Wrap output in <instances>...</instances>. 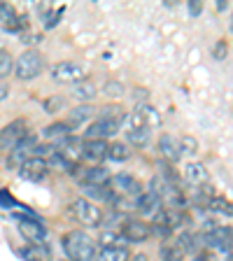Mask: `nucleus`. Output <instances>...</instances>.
Instances as JSON below:
<instances>
[{"instance_id":"aec40b11","label":"nucleus","mask_w":233,"mask_h":261,"mask_svg":"<svg viewBox=\"0 0 233 261\" xmlns=\"http://www.w3.org/2000/svg\"><path fill=\"white\" fill-rule=\"evenodd\" d=\"M131 254L126 247H100L93 261H128Z\"/></svg>"},{"instance_id":"58836bf2","label":"nucleus","mask_w":233,"mask_h":261,"mask_svg":"<svg viewBox=\"0 0 233 261\" xmlns=\"http://www.w3.org/2000/svg\"><path fill=\"white\" fill-rule=\"evenodd\" d=\"M226 0H217V10H226Z\"/></svg>"},{"instance_id":"7ed1b4c3","label":"nucleus","mask_w":233,"mask_h":261,"mask_svg":"<svg viewBox=\"0 0 233 261\" xmlns=\"http://www.w3.org/2000/svg\"><path fill=\"white\" fill-rule=\"evenodd\" d=\"M72 212H75V217L80 219L84 226H100L103 224V210L96 205L93 201H89V198H84V196H80V198H75L72 201Z\"/></svg>"},{"instance_id":"ddd939ff","label":"nucleus","mask_w":233,"mask_h":261,"mask_svg":"<svg viewBox=\"0 0 233 261\" xmlns=\"http://www.w3.org/2000/svg\"><path fill=\"white\" fill-rule=\"evenodd\" d=\"M80 179L87 187H103V185H108L110 182V170L103 168V166H91V168L82 170Z\"/></svg>"},{"instance_id":"4be33fe9","label":"nucleus","mask_w":233,"mask_h":261,"mask_svg":"<svg viewBox=\"0 0 233 261\" xmlns=\"http://www.w3.org/2000/svg\"><path fill=\"white\" fill-rule=\"evenodd\" d=\"M98 119H108V121H117V124H121V121L126 119L124 114V108L121 105H103L100 108V114H98Z\"/></svg>"},{"instance_id":"dca6fc26","label":"nucleus","mask_w":233,"mask_h":261,"mask_svg":"<svg viewBox=\"0 0 233 261\" xmlns=\"http://www.w3.org/2000/svg\"><path fill=\"white\" fill-rule=\"evenodd\" d=\"M159 152L163 154V159H168V161H177L182 154H179V147H177V138L168 136V133H163L159 138Z\"/></svg>"},{"instance_id":"423d86ee","label":"nucleus","mask_w":233,"mask_h":261,"mask_svg":"<svg viewBox=\"0 0 233 261\" xmlns=\"http://www.w3.org/2000/svg\"><path fill=\"white\" fill-rule=\"evenodd\" d=\"M16 219H19V231H21L33 245H42L44 243V238H47V228L42 226V222H40L35 215H16Z\"/></svg>"},{"instance_id":"f704fd0d","label":"nucleus","mask_w":233,"mask_h":261,"mask_svg":"<svg viewBox=\"0 0 233 261\" xmlns=\"http://www.w3.org/2000/svg\"><path fill=\"white\" fill-rule=\"evenodd\" d=\"M226 51H228L226 40H217V44H215V49H212V56H215L217 61H222L224 56H226Z\"/></svg>"},{"instance_id":"5701e85b","label":"nucleus","mask_w":233,"mask_h":261,"mask_svg":"<svg viewBox=\"0 0 233 261\" xmlns=\"http://www.w3.org/2000/svg\"><path fill=\"white\" fill-rule=\"evenodd\" d=\"M177 245L185 254H196V252H198V240H196V236L191 233V231H182L177 238Z\"/></svg>"},{"instance_id":"412c9836","label":"nucleus","mask_w":233,"mask_h":261,"mask_svg":"<svg viewBox=\"0 0 233 261\" xmlns=\"http://www.w3.org/2000/svg\"><path fill=\"white\" fill-rule=\"evenodd\" d=\"M159 254H161V261H185V256H187L185 252L179 250L177 243H163Z\"/></svg>"},{"instance_id":"9b49d317","label":"nucleus","mask_w":233,"mask_h":261,"mask_svg":"<svg viewBox=\"0 0 233 261\" xmlns=\"http://www.w3.org/2000/svg\"><path fill=\"white\" fill-rule=\"evenodd\" d=\"M82 159L93 161V163L108 159V142L105 140H84L82 142Z\"/></svg>"},{"instance_id":"0eeeda50","label":"nucleus","mask_w":233,"mask_h":261,"mask_svg":"<svg viewBox=\"0 0 233 261\" xmlns=\"http://www.w3.org/2000/svg\"><path fill=\"white\" fill-rule=\"evenodd\" d=\"M40 142H38V136H33V133H28L26 138H23L19 145L14 147L10 152V159H7V166L10 168H14V170H19L21 168V163L26 161V159H31V152H35V147H38Z\"/></svg>"},{"instance_id":"cd10ccee","label":"nucleus","mask_w":233,"mask_h":261,"mask_svg":"<svg viewBox=\"0 0 233 261\" xmlns=\"http://www.w3.org/2000/svg\"><path fill=\"white\" fill-rule=\"evenodd\" d=\"M149 136H152V130H147V128H131V130H126V138L131 140V145H136V147H145L147 142H149Z\"/></svg>"},{"instance_id":"a878e982","label":"nucleus","mask_w":233,"mask_h":261,"mask_svg":"<svg viewBox=\"0 0 233 261\" xmlns=\"http://www.w3.org/2000/svg\"><path fill=\"white\" fill-rule=\"evenodd\" d=\"M100 247H126V238L121 233H117V231H105L103 236H100Z\"/></svg>"},{"instance_id":"20e7f679","label":"nucleus","mask_w":233,"mask_h":261,"mask_svg":"<svg viewBox=\"0 0 233 261\" xmlns=\"http://www.w3.org/2000/svg\"><path fill=\"white\" fill-rule=\"evenodd\" d=\"M84 75H87L84 65L75 63V61H61V63H56L51 68V80L56 84H72L75 87V84H80L84 80Z\"/></svg>"},{"instance_id":"e433bc0d","label":"nucleus","mask_w":233,"mask_h":261,"mask_svg":"<svg viewBox=\"0 0 233 261\" xmlns=\"http://www.w3.org/2000/svg\"><path fill=\"white\" fill-rule=\"evenodd\" d=\"M131 261H149V256H147V254H142V252H138V254H133V256H131Z\"/></svg>"},{"instance_id":"72a5a7b5","label":"nucleus","mask_w":233,"mask_h":261,"mask_svg":"<svg viewBox=\"0 0 233 261\" xmlns=\"http://www.w3.org/2000/svg\"><path fill=\"white\" fill-rule=\"evenodd\" d=\"M0 205L3 207H23V205H19V203L12 198L7 189H0Z\"/></svg>"},{"instance_id":"4468645a","label":"nucleus","mask_w":233,"mask_h":261,"mask_svg":"<svg viewBox=\"0 0 233 261\" xmlns=\"http://www.w3.org/2000/svg\"><path fill=\"white\" fill-rule=\"evenodd\" d=\"M114 187H117V191H119V194H124L126 198L142 194V185L138 182L136 177H131V175H126V173H121V175H117V177H114Z\"/></svg>"},{"instance_id":"b1692460","label":"nucleus","mask_w":233,"mask_h":261,"mask_svg":"<svg viewBox=\"0 0 233 261\" xmlns=\"http://www.w3.org/2000/svg\"><path fill=\"white\" fill-rule=\"evenodd\" d=\"M128 156H131V147L126 142H112V145H108V159H112V161H126Z\"/></svg>"},{"instance_id":"a211bd4d","label":"nucleus","mask_w":233,"mask_h":261,"mask_svg":"<svg viewBox=\"0 0 233 261\" xmlns=\"http://www.w3.org/2000/svg\"><path fill=\"white\" fill-rule=\"evenodd\" d=\"M70 133H72V128H70V124H68V121H56V124H51V126H47V128H44L47 140H56V145H59V142H63V140H68V138H70Z\"/></svg>"},{"instance_id":"c85d7f7f","label":"nucleus","mask_w":233,"mask_h":261,"mask_svg":"<svg viewBox=\"0 0 233 261\" xmlns=\"http://www.w3.org/2000/svg\"><path fill=\"white\" fill-rule=\"evenodd\" d=\"M177 147H179V154H187V156H196L198 154V140L194 136H182L177 140Z\"/></svg>"},{"instance_id":"473e14b6","label":"nucleus","mask_w":233,"mask_h":261,"mask_svg":"<svg viewBox=\"0 0 233 261\" xmlns=\"http://www.w3.org/2000/svg\"><path fill=\"white\" fill-rule=\"evenodd\" d=\"M133 100L138 103V108H145V105H149V89L136 87V89H133Z\"/></svg>"},{"instance_id":"393cba45","label":"nucleus","mask_w":233,"mask_h":261,"mask_svg":"<svg viewBox=\"0 0 233 261\" xmlns=\"http://www.w3.org/2000/svg\"><path fill=\"white\" fill-rule=\"evenodd\" d=\"M0 21H5V26L10 28V31L16 28L14 21H19V14H16V10L10 3H0Z\"/></svg>"},{"instance_id":"9d476101","label":"nucleus","mask_w":233,"mask_h":261,"mask_svg":"<svg viewBox=\"0 0 233 261\" xmlns=\"http://www.w3.org/2000/svg\"><path fill=\"white\" fill-rule=\"evenodd\" d=\"M121 124L117 121H108V119H96L91 126L87 128V140H105V138L114 136L119 130Z\"/></svg>"},{"instance_id":"bb28decb","label":"nucleus","mask_w":233,"mask_h":261,"mask_svg":"<svg viewBox=\"0 0 233 261\" xmlns=\"http://www.w3.org/2000/svg\"><path fill=\"white\" fill-rule=\"evenodd\" d=\"M208 207L215 212H219V215H228V217H233V203L226 201V198H222V196H212L210 203H208Z\"/></svg>"},{"instance_id":"6e6552de","label":"nucleus","mask_w":233,"mask_h":261,"mask_svg":"<svg viewBox=\"0 0 233 261\" xmlns=\"http://www.w3.org/2000/svg\"><path fill=\"white\" fill-rule=\"evenodd\" d=\"M121 236L126 238V243H145L152 236V224L142 219H126L121 226Z\"/></svg>"},{"instance_id":"f3484780","label":"nucleus","mask_w":233,"mask_h":261,"mask_svg":"<svg viewBox=\"0 0 233 261\" xmlns=\"http://www.w3.org/2000/svg\"><path fill=\"white\" fill-rule=\"evenodd\" d=\"M93 114H96V110H93L91 103L87 105H77V108L70 110V117H68V124H70V128H77V126H82L84 121L93 119Z\"/></svg>"},{"instance_id":"f257e3e1","label":"nucleus","mask_w":233,"mask_h":261,"mask_svg":"<svg viewBox=\"0 0 233 261\" xmlns=\"http://www.w3.org/2000/svg\"><path fill=\"white\" fill-rule=\"evenodd\" d=\"M61 243H63V250L70 261H93L98 254V245L84 231H68Z\"/></svg>"},{"instance_id":"39448f33","label":"nucleus","mask_w":233,"mask_h":261,"mask_svg":"<svg viewBox=\"0 0 233 261\" xmlns=\"http://www.w3.org/2000/svg\"><path fill=\"white\" fill-rule=\"evenodd\" d=\"M26 136H28L26 119L12 121V124H7L5 128H0V149H3V152H12Z\"/></svg>"},{"instance_id":"c756f323","label":"nucleus","mask_w":233,"mask_h":261,"mask_svg":"<svg viewBox=\"0 0 233 261\" xmlns=\"http://www.w3.org/2000/svg\"><path fill=\"white\" fill-rule=\"evenodd\" d=\"M14 70V59L7 51H0V77H7Z\"/></svg>"},{"instance_id":"6ab92c4d","label":"nucleus","mask_w":233,"mask_h":261,"mask_svg":"<svg viewBox=\"0 0 233 261\" xmlns=\"http://www.w3.org/2000/svg\"><path fill=\"white\" fill-rule=\"evenodd\" d=\"M96 93H98V87L93 84V82H89V80H82L80 84H75V89H72L75 100H82V105H87L89 100H93Z\"/></svg>"},{"instance_id":"4c0bfd02","label":"nucleus","mask_w":233,"mask_h":261,"mask_svg":"<svg viewBox=\"0 0 233 261\" xmlns=\"http://www.w3.org/2000/svg\"><path fill=\"white\" fill-rule=\"evenodd\" d=\"M7 98V87H0V103Z\"/></svg>"},{"instance_id":"1a4fd4ad","label":"nucleus","mask_w":233,"mask_h":261,"mask_svg":"<svg viewBox=\"0 0 233 261\" xmlns=\"http://www.w3.org/2000/svg\"><path fill=\"white\" fill-rule=\"evenodd\" d=\"M47 170H49V166H47V161H44V159L31 156V159H26V161L21 163L19 175H21V177H26V179H33V182H38V179H42L44 175H47Z\"/></svg>"},{"instance_id":"f8f14e48","label":"nucleus","mask_w":233,"mask_h":261,"mask_svg":"<svg viewBox=\"0 0 233 261\" xmlns=\"http://www.w3.org/2000/svg\"><path fill=\"white\" fill-rule=\"evenodd\" d=\"M182 179H187V182L194 185V187H201V185H205L208 179H210V173H208L205 163L191 161V163H187L185 173H182Z\"/></svg>"},{"instance_id":"f03ea898","label":"nucleus","mask_w":233,"mask_h":261,"mask_svg":"<svg viewBox=\"0 0 233 261\" xmlns=\"http://www.w3.org/2000/svg\"><path fill=\"white\" fill-rule=\"evenodd\" d=\"M42 68H44V56L40 54L38 49H26V51H23V54L16 59V63H14L16 77L23 80V82L35 80V77L42 72Z\"/></svg>"},{"instance_id":"c9c22d12","label":"nucleus","mask_w":233,"mask_h":261,"mask_svg":"<svg viewBox=\"0 0 233 261\" xmlns=\"http://www.w3.org/2000/svg\"><path fill=\"white\" fill-rule=\"evenodd\" d=\"M189 12H191V14H194V16H198V14H201V12H203L201 0H191V3H189Z\"/></svg>"},{"instance_id":"ea45409f","label":"nucleus","mask_w":233,"mask_h":261,"mask_svg":"<svg viewBox=\"0 0 233 261\" xmlns=\"http://www.w3.org/2000/svg\"><path fill=\"white\" fill-rule=\"evenodd\" d=\"M231 31H233V21H231Z\"/></svg>"},{"instance_id":"7c9ffc66","label":"nucleus","mask_w":233,"mask_h":261,"mask_svg":"<svg viewBox=\"0 0 233 261\" xmlns=\"http://www.w3.org/2000/svg\"><path fill=\"white\" fill-rule=\"evenodd\" d=\"M103 91H105V96H124V84L121 82H117V80H110V82H105V87H103Z\"/></svg>"},{"instance_id":"2f4dec72","label":"nucleus","mask_w":233,"mask_h":261,"mask_svg":"<svg viewBox=\"0 0 233 261\" xmlns=\"http://www.w3.org/2000/svg\"><path fill=\"white\" fill-rule=\"evenodd\" d=\"M63 96H49L47 100H44V110H47L49 114H56L61 108H63Z\"/></svg>"},{"instance_id":"2eb2a0df","label":"nucleus","mask_w":233,"mask_h":261,"mask_svg":"<svg viewBox=\"0 0 233 261\" xmlns=\"http://www.w3.org/2000/svg\"><path fill=\"white\" fill-rule=\"evenodd\" d=\"M136 207L142 215H157V212L161 210V198H159L154 191H142V194L138 196Z\"/></svg>"}]
</instances>
